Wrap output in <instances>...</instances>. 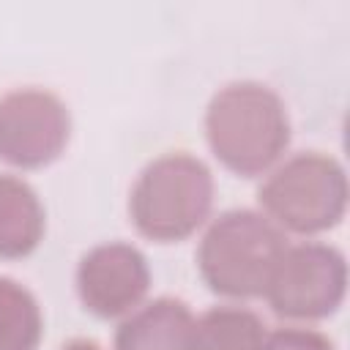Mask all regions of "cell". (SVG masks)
Masks as SVG:
<instances>
[{"label": "cell", "mask_w": 350, "mask_h": 350, "mask_svg": "<svg viewBox=\"0 0 350 350\" xmlns=\"http://www.w3.org/2000/svg\"><path fill=\"white\" fill-rule=\"evenodd\" d=\"M260 213L282 232L320 235L334 230L347 211V175L339 159L309 150L284 159L262 180Z\"/></svg>", "instance_id": "obj_4"}, {"label": "cell", "mask_w": 350, "mask_h": 350, "mask_svg": "<svg viewBox=\"0 0 350 350\" xmlns=\"http://www.w3.org/2000/svg\"><path fill=\"white\" fill-rule=\"evenodd\" d=\"M213 208V172L191 153L153 159L131 186L129 213L139 235L172 243L194 235Z\"/></svg>", "instance_id": "obj_3"}, {"label": "cell", "mask_w": 350, "mask_h": 350, "mask_svg": "<svg viewBox=\"0 0 350 350\" xmlns=\"http://www.w3.org/2000/svg\"><path fill=\"white\" fill-rule=\"evenodd\" d=\"M347 293L345 254L320 241H304L284 249L268 287L265 301L276 317L284 320H323L331 317Z\"/></svg>", "instance_id": "obj_5"}, {"label": "cell", "mask_w": 350, "mask_h": 350, "mask_svg": "<svg viewBox=\"0 0 350 350\" xmlns=\"http://www.w3.org/2000/svg\"><path fill=\"white\" fill-rule=\"evenodd\" d=\"M150 290V265L145 254L126 241H107L82 254L77 265V295L82 306L101 317H126Z\"/></svg>", "instance_id": "obj_7"}, {"label": "cell", "mask_w": 350, "mask_h": 350, "mask_svg": "<svg viewBox=\"0 0 350 350\" xmlns=\"http://www.w3.org/2000/svg\"><path fill=\"white\" fill-rule=\"evenodd\" d=\"M194 314L180 298H156L129 312L115 331V350H189Z\"/></svg>", "instance_id": "obj_8"}, {"label": "cell", "mask_w": 350, "mask_h": 350, "mask_svg": "<svg viewBox=\"0 0 350 350\" xmlns=\"http://www.w3.org/2000/svg\"><path fill=\"white\" fill-rule=\"evenodd\" d=\"M71 137V115L60 96L19 88L0 96V161L38 170L60 159Z\"/></svg>", "instance_id": "obj_6"}, {"label": "cell", "mask_w": 350, "mask_h": 350, "mask_svg": "<svg viewBox=\"0 0 350 350\" xmlns=\"http://www.w3.org/2000/svg\"><path fill=\"white\" fill-rule=\"evenodd\" d=\"M262 350H336L334 342L314 328H273L265 331Z\"/></svg>", "instance_id": "obj_12"}, {"label": "cell", "mask_w": 350, "mask_h": 350, "mask_svg": "<svg viewBox=\"0 0 350 350\" xmlns=\"http://www.w3.org/2000/svg\"><path fill=\"white\" fill-rule=\"evenodd\" d=\"M205 139L230 172L241 178L262 175L273 170L290 145L287 107L262 82H230L213 93L205 109Z\"/></svg>", "instance_id": "obj_1"}, {"label": "cell", "mask_w": 350, "mask_h": 350, "mask_svg": "<svg viewBox=\"0 0 350 350\" xmlns=\"http://www.w3.org/2000/svg\"><path fill=\"white\" fill-rule=\"evenodd\" d=\"M46 232V213L36 189L8 172H0V257L22 260L38 249Z\"/></svg>", "instance_id": "obj_9"}, {"label": "cell", "mask_w": 350, "mask_h": 350, "mask_svg": "<svg viewBox=\"0 0 350 350\" xmlns=\"http://www.w3.org/2000/svg\"><path fill=\"white\" fill-rule=\"evenodd\" d=\"M287 249L284 232L260 211L232 208L216 216L197 246V271L211 293L230 301L262 298Z\"/></svg>", "instance_id": "obj_2"}, {"label": "cell", "mask_w": 350, "mask_h": 350, "mask_svg": "<svg viewBox=\"0 0 350 350\" xmlns=\"http://www.w3.org/2000/svg\"><path fill=\"white\" fill-rule=\"evenodd\" d=\"M265 325L243 306H213L194 317L189 350H262Z\"/></svg>", "instance_id": "obj_10"}, {"label": "cell", "mask_w": 350, "mask_h": 350, "mask_svg": "<svg viewBox=\"0 0 350 350\" xmlns=\"http://www.w3.org/2000/svg\"><path fill=\"white\" fill-rule=\"evenodd\" d=\"M44 314L36 295L16 279L0 276V350H36Z\"/></svg>", "instance_id": "obj_11"}, {"label": "cell", "mask_w": 350, "mask_h": 350, "mask_svg": "<svg viewBox=\"0 0 350 350\" xmlns=\"http://www.w3.org/2000/svg\"><path fill=\"white\" fill-rule=\"evenodd\" d=\"M60 350H101L96 342H90V339H71L68 345H63Z\"/></svg>", "instance_id": "obj_13"}]
</instances>
